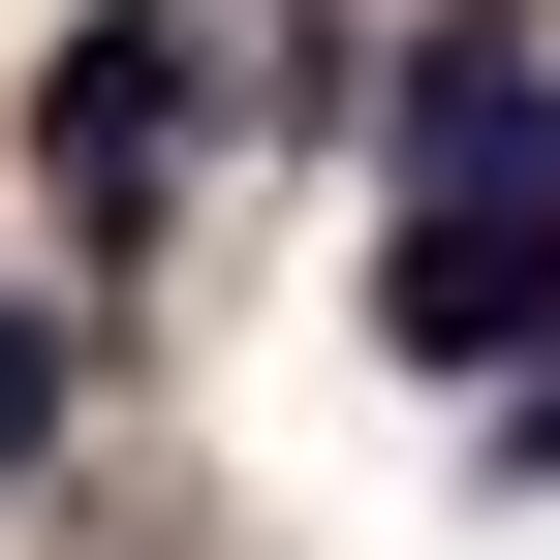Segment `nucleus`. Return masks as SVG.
Listing matches in <instances>:
<instances>
[{"label": "nucleus", "mask_w": 560, "mask_h": 560, "mask_svg": "<svg viewBox=\"0 0 560 560\" xmlns=\"http://www.w3.org/2000/svg\"><path fill=\"white\" fill-rule=\"evenodd\" d=\"M187 62H219L187 0H125V32H62V62H32V156H62V219H94V249L187 187Z\"/></svg>", "instance_id": "f257e3e1"}, {"label": "nucleus", "mask_w": 560, "mask_h": 560, "mask_svg": "<svg viewBox=\"0 0 560 560\" xmlns=\"http://www.w3.org/2000/svg\"><path fill=\"white\" fill-rule=\"evenodd\" d=\"M405 219H560V62L529 32H405Z\"/></svg>", "instance_id": "f03ea898"}, {"label": "nucleus", "mask_w": 560, "mask_h": 560, "mask_svg": "<svg viewBox=\"0 0 560 560\" xmlns=\"http://www.w3.org/2000/svg\"><path fill=\"white\" fill-rule=\"evenodd\" d=\"M62 436V312H0V467H32Z\"/></svg>", "instance_id": "7ed1b4c3"}, {"label": "nucleus", "mask_w": 560, "mask_h": 560, "mask_svg": "<svg viewBox=\"0 0 560 560\" xmlns=\"http://www.w3.org/2000/svg\"><path fill=\"white\" fill-rule=\"evenodd\" d=\"M499 467H560V374H499Z\"/></svg>", "instance_id": "20e7f679"}]
</instances>
